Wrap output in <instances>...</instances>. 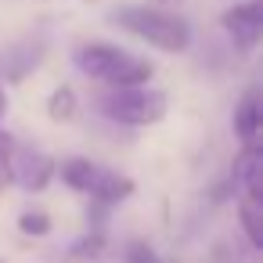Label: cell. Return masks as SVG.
<instances>
[{
	"instance_id": "cell-14",
	"label": "cell",
	"mask_w": 263,
	"mask_h": 263,
	"mask_svg": "<svg viewBox=\"0 0 263 263\" xmlns=\"http://www.w3.org/2000/svg\"><path fill=\"white\" fill-rule=\"evenodd\" d=\"M130 263H155V256L144 241H137V245H130Z\"/></svg>"
},
{
	"instance_id": "cell-7",
	"label": "cell",
	"mask_w": 263,
	"mask_h": 263,
	"mask_svg": "<svg viewBox=\"0 0 263 263\" xmlns=\"http://www.w3.org/2000/svg\"><path fill=\"white\" fill-rule=\"evenodd\" d=\"M238 220L252 249L263 245V191H245L238 198Z\"/></svg>"
},
{
	"instance_id": "cell-11",
	"label": "cell",
	"mask_w": 263,
	"mask_h": 263,
	"mask_svg": "<svg viewBox=\"0 0 263 263\" xmlns=\"http://www.w3.org/2000/svg\"><path fill=\"white\" fill-rule=\"evenodd\" d=\"M47 116L58 119V123H62V119H72V116H76V90L62 83V87L51 94V101H47Z\"/></svg>"
},
{
	"instance_id": "cell-12",
	"label": "cell",
	"mask_w": 263,
	"mask_h": 263,
	"mask_svg": "<svg viewBox=\"0 0 263 263\" xmlns=\"http://www.w3.org/2000/svg\"><path fill=\"white\" fill-rule=\"evenodd\" d=\"M22 177V184L29 187V191H44L47 187V180L54 177V162L47 159V155H36V166H29L26 173H15V180Z\"/></svg>"
},
{
	"instance_id": "cell-4",
	"label": "cell",
	"mask_w": 263,
	"mask_h": 263,
	"mask_svg": "<svg viewBox=\"0 0 263 263\" xmlns=\"http://www.w3.org/2000/svg\"><path fill=\"white\" fill-rule=\"evenodd\" d=\"M220 26H223V33L231 36V44H234L241 54H249V51H256V44H259V36H263V4H259V0L234 4V8H227V11L220 15Z\"/></svg>"
},
{
	"instance_id": "cell-10",
	"label": "cell",
	"mask_w": 263,
	"mask_h": 263,
	"mask_svg": "<svg viewBox=\"0 0 263 263\" xmlns=\"http://www.w3.org/2000/svg\"><path fill=\"white\" fill-rule=\"evenodd\" d=\"M18 173V159H15V137L0 130V191H8L15 184Z\"/></svg>"
},
{
	"instance_id": "cell-5",
	"label": "cell",
	"mask_w": 263,
	"mask_h": 263,
	"mask_svg": "<svg viewBox=\"0 0 263 263\" xmlns=\"http://www.w3.org/2000/svg\"><path fill=\"white\" fill-rule=\"evenodd\" d=\"M231 180H234V187L241 195L245 191H263V152H259V141L241 144V152L234 155V166H231Z\"/></svg>"
},
{
	"instance_id": "cell-2",
	"label": "cell",
	"mask_w": 263,
	"mask_h": 263,
	"mask_svg": "<svg viewBox=\"0 0 263 263\" xmlns=\"http://www.w3.org/2000/svg\"><path fill=\"white\" fill-rule=\"evenodd\" d=\"M76 65L83 76L108 83V87H137V83H152V76H155V65L148 58H137V54L112 47V44L76 47Z\"/></svg>"
},
{
	"instance_id": "cell-16",
	"label": "cell",
	"mask_w": 263,
	"mask_h": 263,
	"mask_svg": "<svg viewBox=\"0 0 263 263\" xmlns=\"http://www.w3.org/2000/svg\"><path fill=\"white\" fill-rule=\"evenodd\" d=\"M8 112V98H4V87H0V116Z\"/></svg>"
},
{
	"instance_id": "cell-13",
	"label": "cell",
	"mask_w": 263,
	"mask_h": 263,
	"mask_svg": "<svg viewBox=\"0 0 263 263\" xmlns=\"http://www.w3.org/2000/svg\"><path fill=\"white\" fill-rule=\"evenodd\" d=\"M18 231L40 238V234L51 231V216H47V213H36V209H33V213H22V216H18Z\"/></svg>"
},
{
	"instance_id": "cell-3",
	"label": "cell",
	"mask_w": 263,
	"mask_h": 263,
	"mask_svg": "<svg viewBox=\"0 0 263 263\" xmlns=\"http://www.w3.org/2000/svg\"><path fill=\"white\" fill-rule=\"evenodd\" d=\"M101 112L116 123H126V126H152L166 116V94L162 90H152L148 83H137V87H112L105 98H101Z\"/></svg>"
},
{
	"instance_id": "cell-6",
	"label": "cell",
	"mask_w": 263,
	"mask_h": 263,
	"mask_svg": "<svg viewBox=\"0 0 263 263\" xmlns=\"http://www.w3.org/2000/svg\"><path fill=\"white\" fill-rule=\"evenodd\" d=\"M94 202H101V205H116V202H123V198H130L134 195V180L130 177H123V173H108V170H98L94 173V184H90V191H87Z\"/></svg>"
},
{
	"instance_id": "cell-15",
	"label": "cell",
	"mask_w": 263,
	"mask_h": 263,
	"mask_svg": "<svg viewBox=\"0 0 263 263\" xmlns=\"http://www.w3.org/2000/svg\"><path fill=\"white\" fill-rule=\"evenodd\" d=\"M152 8H162V11H177L180 4H187V0H148Z\"/></svg>"
},
{
	"instance_id": "cell-9",
	"label": "cell",
	"mask_w": 263,
	"mask_h": 263,
	"mask_svg": "<svg viewBox=\"0 0 263 263\" xmlns=\"http://www.w3.org/2000/svg\"><path fill=\"white\" fill-rule=\"evenodd\" d=\"M62 180L72 187V191H90V184H94V173H98V166H90L87 159H65L62 162Z\"/></svg>"
},
{
	"instance_id": "cell-8",
	"label": "cell",
	"mask_w": 263,
	"mask_h": 263,
	"mask_svg": "<svg viewBox=\"0 0 263 263\" xmlns=\"http://www.w3.org/2000/svg\"><path fill=\"white\" fill-rule=\"evenodd\" d=\"M259 126H263V116H259V94L249 90V94L241 98V105L234 108V134H238L241 144H249V141H259Z\"/></svg>"
},
{
	"instance_id": "cell-1",
	"label": "cell",
	"mask_w": 263,
	"mask_h": 263,
	"mask_svg": "<svg viewBox=\"0 0 263 263\" xmlns=\"http://www.w3.org/2000/svg\"><path fill=\"white\" fill-rule=\"evenodd\" d=\"M112 22L123 33H130V36L144 40L148 47L166 51V54H180V51L191 47L187 18H180L173 11H162V8H152V4H123V8L112 11Z\"/></svg>"
}]
</instances>
